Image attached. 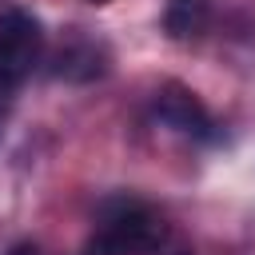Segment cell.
Returning a JSON list of instances; mask_svg holds the SVG:
<instances>
[{
    "mask_svg": "<svg viewBox=\"0 0 255 255\" xmlns=\"http://www.w3.org/2000/svg\"><path fill=\"white\" fill-rule=\"evenodd\" d=\"M8 255H40V247H36V243H16Z\"/></svg>",
    "mask_w": 255,
    "mask_h": 255,
    "instance_id": "8992f818",
    "label": "cell"
},
{
    "mask_svg": "<svg viewBox=\"0 0 255 255\" xmlns=\"http://www.w3.org/2000/svg\"><path fill=\"white\" fill-rule=\"evenodd\" d=\"M92 4H104V0H92Z\"/></svg>",
    "mask_w": 255,
    "mask_h": 255,
    "instance_id": "ba28073f",
    "label": "cell"
},
{
    "mask_svg": "<svg viewBox=\"0 0 255 255\" xmlns=\"http://www.w3.org/2000/svg\"><path fill=\"white\" fill-rule=\"evenodd\" d=\"M44 52V28L28 12H4L0 16V92L24 84Z\"/></svg>",
    "mask_w": 255,
    "mask_h": 255,
    "instance_id": "7a4b0ae2",
    "label": "cell"
},
{
    "mask_svg": "<svg viewBox=\"0 0 255 255\" xmlns=\"http://www.w3.org/2000/svg\"><path fill=\"white\" fill-rule=\"evenodd\" d=\"M52 72H56L60 80H72V84L96 80V76H104V52H100L96 44H88V40H72V44H64V48L56 52Z\"/></svg>",
    "mask_w": 255,
    "mask_h": 255,
    "instance_id": "277c9868",
    "label": "cell"
},
{
    "mask_svg": "<svg viewBox=\"0 0 255 255\" xmlns=\"http://www.w3.org/2000/svg\"><path fill=\"white\" fill-rule=\"evenodd\" d=\"M211 12H207V0H171L167 12H163V28L171 40H195L203 36Z\"/></svg>",
    "mask_w": 255,
    "mask_h": 255,
    "instance_id": "5b68a950",
    "label": "cell"
},
{
    "mask_svg": "<svg viewBox=\"0 0 255 255\" xmlns=\"http://www.w3.org/2000/svg\"><path fill=\"white\" fill-rule=\"evenodd\" d=\"M167 239L163 219L139 199L104 203L100 227L88 239V255H155Z\"/></svg>",
    "mask_w": 255,
    "mask_h": 255,
    "instance_id": "6da1fadb",
    "label": "cell"
},
{
    "mask_svg": "<svg viewBox=\"0 0 255 255\" xmlns=\"http://www.w3.org/2000/svg\"><path fill=\"white\" fill-rule=\"evenodd\" d=\"M155 120L179 135H191V139H215V120L211 112L203 108V100L183 88V84H163L159 96H155Z\"/></svg>",
    "mask_w": 255,
    "mask_h": 255,
    "instance_id": "3957f363",
    "label": "cell"
},
{
    "mask_svg": "<svg viewBox=\"0 0 255 255\" xmlns=\"http://www.w3.org/2000/svg\"><path fill=\"white\" fill-rule=\"evenodd\" d=\"M167 255H187V251H167Z\"/></svg>",
    "mask_w": 255,
    "mask_h": 255,
    "instance_id": "52a82bcc",
    "label": "cell"
}]
</instances>
